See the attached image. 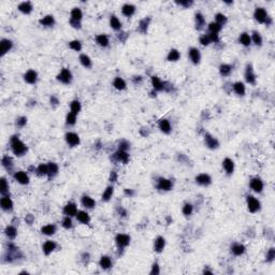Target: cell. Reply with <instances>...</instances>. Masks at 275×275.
<instances>
[{"label":"cell","instance_id":"816d5d0a","mask_svg":"<svg viewBox=\"0 0 275 275\" xmlns=\"http://www.w3.org/2000/svg\"><path fill=\"white\" fill-rule=\"evenodd\" d=\"M8 189H9V187H8V184H7V180H5V178H2L1 180V194H7Z\"/></svg>","mask_w":275,"mask_h":275},{"label":"cell","instance_id":"8992f818","mask_svg":"<svg viewBox=\"0 0 275 275\" xmlns=\"http://www.w3.org/2000/svg\"><path fill=\"white\" fill-rule=\"evenodd\" d=\"M66 140L68 142V144H70L71 146H75L80 143V138L77 134L73 133V132H69L66 136Z\"/></svg>","mask_w":275,"mask_h":275},{"label":"cell","instance_id":"c3c4849f","mask_svg":"<svg viewBox=\"0 0 275 275\" xmlns=\"http://www.w3.org/2000/svg\"><path fill=\"white\" fill-rule=\"evenodd\" d=\"M75 119H76V117H75V114L73 112L69 113L67 115V124H69V125H73L75 123Z\"/></svg>","mask_w":275,"mask_h":275},{"label":"cell","instance_id":"f907efd6","mask_svg":"<svg viewBox=\"0 0 275 275\" xmlns=\"http://www.w3.org/2000/svg\"><path fill=\"white\" fill-rule=\"evenodd\" d=\"M216 20H217V24H219L220 26H221L222 24H225V23L227 22V18H226V16L225 15L218 13L217 15H216Z\"/></svg>","mask_w":275,"mask_h":275},{"label":"cell","instance_id":"d6986e66","mask_svg":"<svg viewBox=\"0 0 275 275\" xmlns=\"http://www.w3.org/2000/svg\"><path fill=\"white\" fill-rule=\"evenodd\" d=\"M205 143H206V145L209 146L210 148H216L218 146L217 140H216L215 138H213V136H211L210 134H207V136H205Z\"/></svg>","mask_w":275,"mask_h":275},{"label":"cell","instance_id":"4dcf8cb0","mask_svg":"<svg viewBox=\"0 0 275 275\" xmlns=\"http://www.w3.org/2000/svg\"><path fill=\"white\" fill-rule=\"evenodd\" d=\"M96 40H97V43L99 44V45H101V46H106L109 44V39L106 35H97V38H96Z\"/></svg>","mask_w":275,"mask_h":275},{"label":"cell","instance_id":"9a60e30c","mask_svg":"<svg viewBox=\"0 0 275 275\" xmlns=\"http://www.w3.org/2000/svg\"><path fill=\"white\" fill-rule=\"evenodd\" d=\"M25 81L29 84H33L37 81V73L33 70H29L28 72L25 74Z\"/></svg>","mask_w":275,"mask_h":275},{"label":"cell","instance_id":"52a82bcc","mask_svg":"<svg viewBox=\"0 0 275 275\" xmlns=\"http://www.w3.org/2000/svg\"><path fill=\"white\" fill-rule=\"evenodd\" d=\"M129 241L130 238L126 234H118L116 236V243L119 247H124V246H127L129 244Z\"/></svg>","mask_w":275,"mask_h":275},{"label":"cell","instance_id":"7a4b0ae2","mask_svg":"<svg viewBox=\"0 0 275 275\" xmlns=\"http://www.w3.org/2000/svg\"><path fill=\"white\" fill-rule=\"evenodd\" d=\"M82 16H83V14H82L81 10L79 8H74L72 10V12H71V20H70L71 25L73 27H75V28H79L80 20H82Z\"/></svg>","mask_w":275,"mask_h":275},{"label":"cell","instance_id":"f6af8a7d","mask_svg":"<svg viewBox=\"0 0 275 275\" xmlns=\"http://www.w3.org/2000/svg\"><path fill=\"white\" fill-rule=\"evenodd\" d=\"M230 72H231V67L229 66V65H221L220 66V73H221L222 75H229L230 74Z\"/></svg>","mask_w":275,"mask_h":275},{"label":"cell","instance_id":"94428289","mask_svg":"<svg viewBox=\"0 0 275 275\" xmlns=\"http://www.w3.org/2000/svg\"><path fill=\"white\" fill-rule=\"evenodd\" d=\"M26 121H27L26 117H20V118H18V121H17V125L20 126V127H23V126L26 124Z\"/></svg>","mask_w":275,"mask_h":275},{"label":"cell","instance_id":"8d00e7d4","mask_svg":"<svg viewBox=\"0 0 275 275\" xmlns=\"http://www.w3.org/2000/svg\"><path fill=\"white\" fill-rule=\"evenodd\" d=\"M114 86H115V88L121 90V89H124V88L126 87V83H125V81H124L123 79H121V77H116L115 81H114Z\"/></svg>","mask_w":275,"mask_h":275},{"label":"cell","instance_id":"484cf974","mask_svg":"<svg viewBox=\"0 0 275 275\" xmlns=\"http://www.w3.org/2000/svg\"><path fill=\"white\" fill-rule=\"evenodd\" d=\"M152 83H153V86H154V88H155V89H157V90H161V89H163V88H165V86H163L165 84H163L162 82H161L157 76H153L152 77Z\"/></svg>","mask_w":275,"mask_h":275},{"label":"cell","instance_id":"7402d4cb","mask_svg":"<svg viewBox=\"0 0 275 275\" xmlns=\"http://www.w3.org/2000/svg\"><path fill=\"white\" fill-rule=\"evenodd\" d=\"M233 89H234V91L240 96H243L245 94V86H244V84L241 83V82H238V83L234 84Z\"/></svg>","mask_w":275,"mask_h":275},{"label":"cell","instance_id":"9f6ffc18","mask_svg":"<svg viewBox=\"0 0 275 275\" xmlns=\"http://www.w3.org/2000/svg\"><path fill=\"white\" fill-rule=\"evenodd\" d=\"M200 42L203 44V45H207V44H209L211 41H210V38H209V35H203V37L200 39Z\"/></svg>","mask_w":275,"mask_h":275},{"label":"cell","instance_id":"5b68a950","mask_svg":"<svg viewBox=\"0 0 275 275\" xmlns=\"http://www.w3.org/2000/svg\"><path fill=\"white\" fill-rule=\"evenodd\" d=\"M71 77H72V75H71L70 71L67 70V69H64V70L59 73V75L57 76V79L59 80L60 82H62V83L68 84V83H70L71 82Z\"/></svg>","mask_w":275,"mask_h":275},{"label":"cell","instance_id":"74e56055","mask_svg":"<svg viewBox=\"0 0 275 275\" xmlns=\"http://www.w3.org/2000/svg\"><path fill=\"white\" fill-rule=\"evenodd\" d=\"M178 58H180V53H178V51H176V50H171L169 55H168V59H169L170 61H176Z\"/></svg>","mask_w":275,"mask_h":275},{"label":"cell","instance_id":"4316f807","mask_svg":"<svg viewBox=\"0 0 275 275\" xmlns=\"http://www.w3.org/2000/svg\"><path fill=\"white\" fill-rule=\"evenodd\" d=\"M76 217L77 219H79V221L83 222V224H87L88 221H89V216H88V214L86 213V212H79V213L76 214Z\"/></svg>","mask_w":275,"mask_h":275},{"label":"cell","instance_id":"e575fe53","mask_svg":"<svg viewBox=\"0 0 275 275\" xmlns=\"http://www.w3.org/2000/svg\"><path fill=\"white\" fill-rule=\"evenodd\" d=\"M232 251H233L234 255L240 256L245 251V247L241 244H236V245H233V247H232Z\"/></svg>","mask_w":275,"mask_h":275},{"label":"cell","instance_id":"3957f363","mask_svg":"<svg viewBox=\"0 0 275 275\" xmlns=\"http://www.w3.org/2000/svg\"><path fill=\"white\" fill-rule=\"evenodd\" d=\"M255 18L256 20H258L259 23H264L268 18L266 15V11L263 8H257L255 11Z\"/></svg>","mask_w":275,"mask_h":275},{"label":"cell","instance_id":"d4e9b609","mask_svg":"<svg viewBox=\"0 0 275 275\" xmlns=\"http://www.w3.org/2000/svg\"><path fill=\"white\" fill-rule=\"evenodd\" d=\"M159 127H160L161 131L165 132V133H169L170 130H171V126H170L169 121H167V119H162V121L159 123Z\"/></svg>","mask_w":275,"mask_h":275},{"label":"cell","instance_id":"1f68e13d","mask_svg":"<svg viewBox=\"0 0 275 275\" xmlns=\"http://www.w3.org/2000/svg\"><path fill=\"white\" fill-rule=\"evenodd\" d=\"M100 266H101L102 269H109L111 266H112V261H111V259L109 257L103 256V257L101 258V260H100Z\"/></svg>","mask_w":275,"mask_h":275},{"label":"cell","instance_id":"680465c9","mask_svg":"<svg viewBox=\"0 0 275 275\" xmlns=\"http://www.w3.org/2000/svg\"><path fill=\"white\" fill-rule=\"evenodd\" d=\"M210 38V41L211 42H217L218 41V37H217V33H210V35H207Z\"/></svg>","mask_w":275,"mask_h":275},{"label":"cell","instance_id":"277c9868","mask_svg":"<svg viewBox=\"0 0 275 275\" xmlns=\"http://www.w3.org/2000/svg\"><path fill=\"white\" fill-rule=\"evenodd\" d=\"M247 205H248V210L251 212H253V213L256 211H258L260 207L259 201H258L256 198H254V197H248V198H247Z\"/></svg>","mask_w":275,"mask_h":275},{"label":"cell","instance_id":"ab89813d","mask_svg":"<svg viewBox=\"0 0 275 275\" xmlns=\"http://www.w3.org/2000/svg\"><path fill=\"white\" fill-rule=\"evenodd\" d=\"M80 60H81L82 65H83L84 67H86V68H88V67L91 66V61H90V58L88 57L87 55H81V56H80Z\"/></svg>","mask_w":275,"mask_h":275},{"label":"cell","instance_id":"4fadbf2b","mask_svg":"<svg viewBox=\"0 0 275 275\" xmlns=\"http://www.w3.org/2000/svg\"><path fill=\"white\" fill-rule=\"evenodd\" d=\"M222 165H224V168H225V170H226V171H227V173L231 174L232 172H233L234 163H233V161H232L231 159L226 158V159H225V160H224V162H222Z\"/></svg>","mask_w":275,"mask_h":275},{"label":"cell","instance_id":"ba28073f","mask_svg":"<svg viewBox=\"0 0 275 275\" xmlns=\"http://www.w3.org/2000/svg\"><path fill=\"white\" fill-rule=\"evenodd\" d=\"M251 187L255 190L256 192H260L263 188V184L259 178H254L251 182Z\"/></svg>","mask_w":275,"mask_h":275},{"label":"cell","instance_id":"f35d334b","mask_svg":"<svg viewBox=\"0 0 275 275\" xmlns=\"http://www.w3.org/2000/svg\"><path fill=\"white\" fill-rule=\"evenodd\" d=\"M196 24H197V28L201 29L202 26L204 25V17H203L202 14L197 13L196 14Z\"/></svg>","mask_w":275,"mask_h":275},{"label":"cell","instance_id":"8fae6325","mask_svg":"<svg viewBox=\"0 0 275 275\" xmlns=\"http://www.w3.org/2000/svg\"><path fill=\"white\" fill-rule=\"evenodd\" d=\"M196 180L200 185H209L211 183V177L207 174H200L196 177Z\"/></svg>","mask_w":275,"mask_h":275},{"label":"cell","instance_id":"e7e4bbea","mask_svg":"<svg viewBox=\"0 0 275 275\" xmlns=\"http://www.w3.org/2000/svg\"><path fill=\"white\" fill-rule=\"evenodd\" d=\"M180 5H183V6H186V7H188V6L191 5V1H180V2H178Z\"/></svg>","mask_w":275,"mask_h":275},{"label":"cell","instance_id":"6da1fadb","mask_svg":"<svg viewBox=\"0 0 275 275\" xmlns=\"http://www.w3.org/2000/svg\"><path fill=\"white\" fill-rule=\"evenodd\" d=\"M11 146H12V150H13V153L15 155H18V156H22V155L25 154V152L27 151V147L25 146V144L23 143L18 138H16V136H13V138H12Z\"/></svg>","mask_w":275,"mask_h":275},{"label":"cell","instance_id":"f5cc1de1","mask_svg":"<svg viewBox=\"0 0 275 275\" xmlns=\"http://www.w3.org/2000/svg\"><path fill=\"white\" fill-rule=\"evenodd\" d=\"M253 39H254V42H255L257 45H261V42H262V39L261 37H260V35L258 32H254L253 35Z\"/></svg>","mask_w":275,"mask_h":275},{"label":"cell","instance_id":"d6a6232c","mask_svg":"<svg viewBox=\"0 0 275 275\" xmlns=\"http://www.w3.org/2000/svg\"><path fill=\"white\" fill-rule=\"evenodd\" d=\"M40 23H41V25H43V26H52V25L54 24V17L51 15H47L45 16V17H43L41 20H40Z\"/></svg>","mask_w":275,"mask_h":275},{"label":"cell","instance_id":"f546056e","mask_svg":"<svg viewBox=\"0 0 275 275\" xmlns=\"http://www.w3.org/2000/svg\"><path fill=\"white\" fill-rule=\"evenodd\" d=\"M82 203H83L84 206L86 207H94L95 206V200H93V199L90 198V197H83V199H82Z\"/></svg>","mask_w":275,"mask_h":275},{"label":"cell","instance_id":"6f0895ef","mask_svg":"<svg viewBox=\"0 0 275 275\" xmlns=\"http://www.w3.org/2000/svg\"><path fill=\"white\" fill-rule=\"evenodd\" d=\"M2 163H3V165H5V167H9V165H11V158H9V157H3V159H2Z\"/></svg>","mask_w":275,"mask_h":275},{"label":"cell","instance_id":"11a10c76","mask_svg":"<svg viewBox=\"0 0 275 275\" xmlns=\"http://www.w3.org/2000/svg\"><path fill=\"white\" fill-rule=\"evenodd\" d=\"M62 226H64L65 228H67V229L71 228V227H72V220H71L69 217H66L64 219V222H62Z\"/></svg>","mask_w":275,"mask_h":275},{"label":"cell","instance_id":"ee69618b","mask_svg":"<svg viewBox=\"0 0 275 275\" xmlns=\"http://www.w3.org/2000/svg\"><path fill=\"white\" fill-rule=\"evenodd\" d=\"M112 195H113V187H108L106 189V191L103 192V196H102V200H104V201L110 200V198L112 197Z\"/></svg>","mask_w":275,"mask_h":275},{"label":"cell","instance_id":"91938a15","mask_svg":"<svg viewBox=\"0 0 275 275\" xmlns=\"http://www.w3.org/2000/svg\"><path fill=\"white\" fill-rule=\"evenodd\" d=\"M274 256H275V251H274V249L272 248V249H270V251H269L268 255H266V259H268L269 261H271V260H273Z\"/></svg>","mask_w":275,"mask_h":275},{"label":"cell","instance_id":"be15d7a7","mask_svg":"<svg viewBox=\"0 0 275 275\" xmlns=\"http://www.w3.org/2000/svg\"><path fill=\"white\" fill-rule=\"evenodd\" d=\"M154 273H156V274H158V273H159V270H158V266H157V264H154V266H153L152 274H154Z\"/></svg>","mask_w":275,"mask_h":275},{"label":"cell","instance_id":"7c38bea8","mask_svg":"<svg viewBox=\"0 0 275 275\" xmlns=\"http://www.w3.org/2000/svg\"><path fill=\"white\" fill-rule=\"evenodd\" d=\"M189 56H190V59L192 60L194 64H198V62L200 61V52H199V50L195 49V47L194 49H190Z\"/></svg>","mask_w":275,"mask_h":275},{"label":"cell","instance_id":"cb8c5ba5","mask_svg":"<svg viewBox=\"0 0 275 275\" xmlns=\"http://www.w3.org/2000/svg\"><path fill=\"white\" fill-rule=\"evenodd\" d=\"M165 239L161 238V236H159V238L156 239V241H155V251H161L163 249V247H165Z\"/></svg>","mask_w":275,"mask_h":275},{"label":"cell","instance_id":"6125c7cd","mask_svg":"<svg viewBox=\"0 0 275 275\" xmlns=\"http://www.w3.org/2000/svg\"><path fill=\"white\" fill-rule=\"evenodd\" d=\"M129 147V144L126 143V142H121V144H119V148H121V151H125L126 148Z\"/></svg>","mask_w":275,"mask_h":275},{"label":"cell","instance_id":"5bb4252c","mask_svg":"<svg viewBox=\"0 0 275 275\" xmlns=\"http://www.w3.org/2000/svg\"><path fill=\"white\" fill-rule=\"evenodd\" d=\"M64 212L66 215L73 216L76 214V206H75L74 203H69V204H67L66 206H65Z\"/></svg>","mask_w":275,"mask_h":275},{"label":"cell","instance_id":"83f0119b","mask_svg":"<svg viewBox=\"0 0 275 275\" xmlns=\"http://www.w3.org/2000/svg\"><path fill=\"white\" fill-rule=\"evenodd\" d=\"M115 156H116V158L118 159L119 161H123V162H125V163L127 162L128 159H129V155H128L125 151H119V152H117L116 154H115Z\"/></svg>","mask_w":275,"mask_h":275},{"label":"cell","instance_id":"ac0fdd59","mask_svg":"<svg viewBox=\"0 0 275 275\" xmlns=\"http://www.w3.org/2000/svg\"><path fill=\"white\" fill-rule=\"evenodd\" d=\"M245 77H246V81L251 84H255L256 82V76L254 74L253 70H251V66H247V70L246 73H245Z\"/></svg>","mask_w":275,"mask_h":275},{"label":"cell","instance_id":"9c48e42d","mask_svg":"<svg viewBox=\"0 0 275 275\" xmlns=\"http://www.w3.org/2000/svg\"><path fill=\"white\" fill-rule=\"evenodd\" d=\"M172 187V183L167 178H160L158 183V188L161 190H170Z\"/></svg>","mask_w":275,"mask_h":275},{"label":"cell","instance_id":"30bf717a","mask_svg":"<svg viewBox=\"0 0 275 275\" xmlns=\"http://www.w3.org/2000/svg\"><path fill=\"white\" fill-rule=\"evenodd\" d=\"M14 177H15V180H17L18 183H20V184H27L28 180H29L27 174L25 173V172H23V171H20V172H17V173H15Z\"/></svg>","mask_w":275,"mask_h":275},{"label":"cell","instance_id":"b9f144b4","mask_svg":"<svg viewBox=\"0 0 275 275\" xmlns=\"http://www.w3.org/2000/svg\"><path fill=\"white\" fill-rule=\"evenodd\" d=\"M240 42L243 44V45H249L251 44V38L247 33H242L240 37Z\"/></svg>","mask_w":275,"mask_h":275},{"label":"cell","instance_id":"db71d44e","mask_svg":"<svg viewBox=\"0 0 275 275\" xmlns=\"http://www.w3.org/2000/svg\"><path fill=\"white\" fill-rule=\"evenodd\" d=\"M192 212V205L191 204H186L185 206L183 207V213L185 215H190Z\"/></svg>","mask_w":275,"mask_h":275},{"label":"cell","instance_id":"e0dca14e","mask_svg":"<svg viewBox=\"0 0 275 275\" xmlns=\"http://www.w3.org/2000/svg\"><path fill=\"white\" fill-rule=\"evenodd\" d=\"M0 47H1V55H5L12 47V42L9 41V40H2L1 44H0Z\"/></svg>","mask_w":275,"mask_h":275},{"label":"cell","instance_id":"ffe728a7","mask_svg":"<svg viewBox=\"0 0 275 275\" xmlns=\"http://www.w3.org/2000/svg\"><path fill=\"white\" fill-rule=\"evenodd\" d=\"M55 247H56L55 243L52 242V241H47V242H45L43 245V251L46 254V255H49V254H51L52 251L55 249Z\"/></svg>","mask_w":275,"mask_h":275},{"label":"cell","instance_id":"d590c367","mask_svg":"<svg viewBox=\"0 0 275 275\" xmlns=\"http://www.w3.org/2000/svg\"><path fill=\"white\" fill-rule=\"evenodd\" d=\"M47 172H49L47 174H50V175H55V174L58 172L57 165L54 163V162L49 163V165H47Z\"/></svg>","mask_w":275,"mask_h":275},{"label":"cell","instance_id":"60d3db41","mask_svg":"<svg viewBox=\"0 0 275 275\" xmlns=\"http://www.w3.org/2000/svg\"><path fill=\"white\" fill-rule=\"evenodd\" d=\"M16 233H17V232H16V229L14 228V227L10 226V227H8V228L6 229V234H7V236H9L10 239H14V238H15Z\"/></svg>","mask_w":275,"mask_h":275},{"label":"cell","instance_id":"2e32d148","mask_svg":"<svg viewBox=\"0 0 275 275\" xmlns=\"http://www.w3.org/2000/svg\"><path fill=\"white\" fill-rule=\"evenodd\" d=\"M1 207H2L3 210H6V211H9V210L12 209V206H13V203H12L11 199L9 198V197H3L2 199H1Z\"/></svg>","mask_w":275,"mask_h":275},{"label":"cell","instance_id":"681fc988","mask_svg":"<svg viewBox=\"0 0 275 275\" xmlns=\"http://www.w3.org/2000/svg\"><path fill=\"white\" fill-rule=\"evenodd\" d=\"M69 45H70L71 49L74 50V51H80V50L82 49V45H81V43H80L79 41H72V42H70V44H69Z\"/></svg>","mask_w":275,"mask_h":275},{"label":"cell","instance_id":"f1b7e54d","mask_svg":"<svg viewBox=\"0 0 275 275\" xmlns=\"http://www.w3.org/2000/svg\"><path fill=\"white\" fill-rule=\"evenodd\" d=\"M55 226L53 225H47V226H44L42 228V233L46 234V236H52V234L55 233Z\"/></svg>","mask_w":275,"mask_h":275},{"label":"cell","instance_id":"44dd1931","mask_svg":"<svg viewBox=\"0 0 275 275\" xmlns=\"http://www.w3.org/2000/svg\"><path fill=\"white\" fill-rule=\"evenodd\" d=\"M121 11H123L124 15L131 16L132 14L134 13V11H136V8H134V6H132V5H125L123 7V9H121Z\"/></svg>","mask_w":275,"mask_h":275},{"label":"cell","instance_id":"603a6c76","mask_svg":"<svg viewBox=\"0 0 275 275\" xmlns=\"http://www.w3.org/2000/svg\"><path fill=\"white\" fill-rule=\"evenodd\" d=\"M18 10L22 11L23 13L28 14V13H30L31 10H32V6L30 5V2H23L18 6Z\"/></svg>","mask_w":275,"mask_h":275},{"label":"cell","instance_id":"bcb514c9","mask_svg":"<svg viewBox=\"0 0 275 275\" xmlns=\"http://www.w3.org/2000/svg\"><path fill=\"white\" fill-rule=\"evenodd\" d=\"M80 110H81V103H80L79 101H73L72 103H71V112H73L74 114H76V113L80 112Z\"/></svg>","mask_w":275,"mask_h":275},{"label":"cell","instance_id":"7dc6e473","mask_svg":"<svg viewBox=\"0 0 275 275\" xmlns=\"http://www.w3.org/2000/svg\"><path fill=\"white\" fill-rule=\"evenodd\" d=\"M37 172L39 175H46L49 172H47V165H40L37 169Z\"/></svg>","mask_w":275,"mask_h":275},{"label":"cell","instance_id":"7bdbcfd3","mask_svg":"<svg viewBox=\"0 0 275 275\" xmlns=\"http://www.w3.org/2000/svg\"><path fill=\"white\" fill-rule=\"evenodd\" d=\"M209 29H210V31H211L212 33H217L218 31H220L221 26H220L219 24H217V23H211L210 26H209Z\"/></svg>","mask_w":275,"mask_h":275},{"label":"cell","instance_id":"836d02e7","mask_svg":"<svg viewBox=\"0 0 275 275\" xmlns=\"http://www.w3.org/2000/svg\"><path fill=\"white\" fill-rule=\"evenodd\" d=\"M110 24H111V27L114 29H121V22H119V20L116 17V16H111Z\"/></svg>","mask_w":275,"mask_h":275}]
</instances>
